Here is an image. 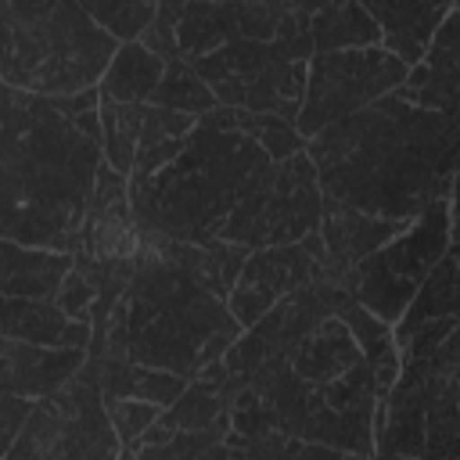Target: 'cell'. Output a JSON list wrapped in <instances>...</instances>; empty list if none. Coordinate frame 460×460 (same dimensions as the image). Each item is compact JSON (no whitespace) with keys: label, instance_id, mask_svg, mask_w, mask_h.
<instances>
[{"label":"cell","instance_id":"cell-1","mask_svg":"<svg viewBox=\"0 0 460 460\" xmlns=\"http://www.w3.org/2000/svg\"><path fill=\"white\" fill-rule=\"evenodd\" d=\"M323 198L367 216L413 223L453 194L460 115L417 108L395 93L327 126L305 147Z\"/></svg>","mask_w":460,"mask_h":460},{"label":"cell","instance_id":"cell-2","mask_svg":"<svg viewBox=\"0 0 460 460\" xmlns=\"http://www.w3.org/2000/svg\"><path fill=\"white\" fill-rule=\"evenodd\" d=\"M0 234L29 248L75 252L104 169V147L54 108L0 86Z\"/></svg>","mask_w":460,"mask_h":460},{"label":"cell","instance_id":"cell-3","mask_svg":"<svg viewBox=\"0 0 460 460\" xmlns=\"http://www.w3.org/2000/svg\"><path fill=\"white\" fill-rule=\"evenodd\" d=\"M273 169L248 133L198 129L183 151L155 176L129 183V208L140 244H212L223 237L234 208Z\"/></svg>","mask_w":460,"mask_h":460},{"label":"cell","instance_id":"cell-4","mask_svg":"<svg viewBox=\"0 0 460 460\" xmlns=\"http://www.w3.org/2000/svg\"><path fill=\"white\" fill-rule=\"evenodd\" d=\"M119 43L75 0H0V79L32 97L97 90Z\"/></svg>","mask_w":460,"mask_h":460},{"label":"cell","instance_id":"cell-5","mask_svg":"<svg viewBox=\"0 0 460 460\" xmlns=\"http://www.w3.org/2000/svg\"><path fill=\"white\" fill-rule=\"evenodd\" d=\"M449 244H453V219L446 198L435 201L424 216H417L399 237H392L370 259H363L356 270H349L341 288L377 320L395 327L410 309V302L417 298L428 273L449 252Z\"/></svg>","mask_w":460,"mask_h":460},{"label":"cell","instance_id":"cell-6","mask_svg":"<svg viewBox=\"0 0 460 460\" xmlns=\"http://www.w3.org/2000/svg\"><path fill=\"white\" fill-rule=\"evenodd\" d=\"M320 219H323L320 176L309 155L302 151L284 165H273L252 187V194L226 219L219 241L244 244L248 252L273 244H298L305 234L320 230Z\"/></svg>","mask_w":460,"mask_h":460},{"label":"cell","instance_id":"cell-7","mask_svg":"<svg viewBox=\"0 0 460 460\" xmlns=\"http://www.w3.org/2000/svg\"><path fill=\"white\" fill-rule=\"evenodd\" d=\"M410 68L392 58L385 47L367 50H341V54H316L309 61L305 101L298 115V133L313 140L327 126L377 104L381 97L395 93L406 83Z\"/></svg>","mask_w":460,"mask_h":460},{"label":"cell","instance_id":"cell-8","mask_svg":"<svg viewBox=\"0 0 460 460\" xmlns=\"http://www.w3.org/2000/svg\"><path fill=\"white\" fill-rule=\"evenodd\" d=\"M86 359H90V352L4 338L0 341V392L43 402V399L58 395L86 367Z\"/></svg>","mask_w":460,"mask_h":460},{"label":"cell","instance_id":"cell-9","mask_svg":"<svg viewBox=\"0 0 460 460\" xmlns=\"http://www.w3.org/2000/svg\"><path fill=\"white\" fill-rule=\"evenodd\" d=\"M406 226L410 223L377 219V216H367V212H359L345 201L323 198L320 234H323V244H327V277L334 284H341L349 270H356L363 259H370L392 237H399Z\"/></svg>","mask_w":460,"mask_h":460},{"label":"cell","instance_id":"cell-10","mask_svg":"<svg viewBox=\"0 0 460 460\" xmlns=\"http://www.w3.org/2000/svg\"><path fill=\"white\" fill-rule=\"evenodd\" d=\"M370 18L381 29V47L399 58L406 68H417L428 58V47L438 32V25L446 22V14L453 11V4H406V0H374L367 4Z\"/></svg>","mask_w":460,"mask_h":460},{"label":"cell","instance_id":"cell-11","mask_svg":"<svg viewBox=\"0 0 460 460\" xmlns=\"http://www.w3.org/2000/svg\"><path fill=\"white\" fill-rule=\"evenodd\" d=\"M72 270H75L72 252H50V248H29L18 241H4L0 295L4 298H58Z\"/></svg>","mask_w":460,"mask_h":460},{"label":"cell","instance_id":"cell-12","mask_svg":"<svg viewBox=\"0 0 460 460\" xmlns=\"http://www.w3.org/2000/svg\"><path fill=\"white\" fill-rule=\"evenodd\" d=\"M313 280H327V270L302 244H273V248H255L248 255L237 284L259 288V291L273 295L277 302H284L288 295H295L298 288H305Z\"/></svg>","mask_w":460,"mask_h":460},{"label":"cell","instance_id":"cell-13","mask_svg":"<svg viewBox=\"0 0 460 460\" xmlns=\"http://www.w3.org/2000/svg\"><path fill=\"white\" fill-rule=\"evenodd\" d=\"M359 363H363V352H359L356 338L349 334V327H345L338 316L323 320V323L291 352V367H295L298 377L309 381L313 388H320V385H327V381L349 374V370L359 367Z\"/></svg>","mask_w":460,"mask_h":460},{"label":"cell","instance_id":"cell-14","mask_svg":"<svg viewBox=\"0 0 460 460\" xmlns=\"http://www.w3.org/2000/svg\"><path fill=\"white\" fill-rule=\"evenodd\" d=\"M309 36H313V58L381 47V29L370 18L367 4H320L313 11Z\"/></svg>","mask_w":460,"mask_h":460},{"label":"cell","instance_id":"cell-15","mask_svg":"<svg viewBox=\"0 0 460 460\" xmlns=\"http://www.w3.org/2000/svg\"><path fill=\"white\" fill-rule=\"evenodd\" d=\"M162 79H165L162 58H155L144 43H119L97 90L104 101H115V104H151Z\"/></svg>","mask_w":460,"mask_h":460},{"label":"cell","instance_id":"cell-16","mask_svg":"<svg viewBox=\"0 0 460 460\" xmlns=\"http://www.w3.org/2000/svg\"><path fill=\"white\" fill-rule=\"evenodd\" d=\"M460 320V262L446 252L442 262L428 273V280L420 284L417 298L410 302V309L402 313V320L392 327L395 345H402L417 327L431 323V320Z\"/></svg>","mask_w":460,"mask_h":460},{"label":"cell","instance_id":"cell-17","mask_svg":"<svg viewBox=\"0 0 460 460\" xmlns=\"http://www.w3.org/2000/svg\"><path fill=\"white\" fill-rule=\"evenodd\" d=\"M176 40H180L183 61H198V58H208V54L223 50L226 43L241 40L237 4H212V0L183 4Z\"/></svg>","mask_w":460,"mask_h":460},{"label":"cell","instance_id":"cell-18","mask_svg":"<svg viewBox=\"0 0 460 460\" xmlns=\"http://www.w3.org/2000/svg\"><path fill=\"white\" fill-rule=\"evenodd\" d=\"M65 327H68V316L54 298H4V309H0L4 338L58 349Z\"/></svg>","mask_w":460,"mask_h":460},{"label":"cell","instance_id":"cell-19","mask_svg":"<svg viewBox=\"0 0 460 460\" xmlns=\"http://www.w3.org/2000/svg\"><path fill=\"white\" fill-rule=\"evenodd\" d=\"M101 126H104V162L129 176L140 151V126H144V104H115L101 97Z\"/></svg>","mask_w":460,"mask_h":460},{"label":"cell","instance_id":"cell-20","mask_svg":"<svg viewBox=\"0 0 460 460\" xmlns=\"http://www.w3.org/2000/svg\"><path fill=\"white\" fill-rule=\"evenodd\" d=\"M162 420L172 431H212V428L230 431V402L223 399V392L190 381L187 392L169 410H162Z\"/></svg>","mask_w":460,"mask_h":460},{"label":"cell","instance_id":"cell-21","mask_svg":"<svg viewBox=\"0 0 460 460\" xmlns=\"http://www.w3.org/2000/svg\"><path fill=\"white\" fill-rule=\"evenodd\" d=\"M151 104L172 108V111H183V115H194V119H201V115H208V111L219 108L212 86L201 83V75L194 72L190 61H172V65H165V79H162V86L155 90Z\"/></svg>","mask_w":460,"mask_h":460},{"label":"cell","instance_id":"cell-22","mask_svg":"<svg viewBox=\"0 0 460 460\" xmlns=\"http://www.w3.org/2000/svg\"><path fill=\"white\" fill-rule=\"evenodd\" d=\"M83 7L115 43H140L158 14L155 0H83Z\"/></svg>","mask_w":460,"mask_h":460},{"label":"cell","instance_id":"cell-23","mask_svg":"<svg viewBox=\"0 0 460 460\" xmlns=\"http://www.w3.org/2000/svg\"><path fill=\"white\" fill-rule=\"evenodd\" d=\"M395 97L417 104V108H428V111H442V115H460V83L453 79H442L435 75L431 68L417 65L410 68L406 83L395 90Z\"/></svg>","mask_w":460,"mask_h":460},{"label":"cell","instance_id":"cell-24","mask_svg":"<svg viewBox=\"0 0 460 460\" xmlns=\"http://www.w3.org/2000/svg\"><path fill=\"white\" fill-rule=\"evenodd\" d=\"M230 431L212 428V431H176L172 442L155 446V449H137L140 460H230Z\"/></svg>","mask_w":460,"mask_h":460},{"label":"cell","instance_id":"cell-25","mask_svg":"<svg viewBox=\"0 0 460 460\" xmlns=\"http://www.w3.org/2000/svg\"><path fill=\"white\" fill-rule=\"evenodd\" d=\"M424 68H431L435 75L442 79H453L460 83V11L453 4V11L446 14V22L438 25L431 47H428V58L420 61Z\"/></svg>","mask_w":460,"mask_h":460},{"label":"cell","instance_id":"cell-26","mask_svg":"<svg viewBox=\"0 0 460 460\" xmlns=\"http://www.w3.org/2000/svg\"><path fill=\"white\" fill-rule=\"evenodd\" d=\"M108 406V417L115 424V435L122 446L137 449L144 431L162 417V410L155 402H144V399H115V402H104Z\"/></svg>","mask_w":460,"mask_h":460},{"label":"cell","instance_id":"cell-27","mask_svg":"<svg viewBox=\"0 0 460 460\" xmlns=\"http://www.w3.org/2000/svg\"><path fill=\"white\" fill-rule=\"evenodd\" d=\"M180 18H183V4H180V0H162V4H158V14H155V22H151V29H147L144 40H140V43H144L155 58H162L165 65L183 61L180 40H176Z\"/></svg>","mask_w":460,"mask_h":460},{"label":"cell","instance_id":"cell-28","mask_svg":"<svg viewBox=\"0 0 460 460\" xmlns=\"http://www.w3.org/2000/svg\"><path fill=\"white\" fill-rule=\"evenodd\" d=\"M187 385H190V377H183L176 370L140 367V374H137V395L133 399H144V402H155L158 410H169L187 392Z\"/></svg>","mask_w":460,"mask_h":460},{"label":"cell","instance_id":"cell-29","mask_svg":"<svg viewBox=\"0 0 460 460\" xmlns=\"http://www.w3.org/2000/svg\"><path fill=\"white\" fill-rule=\"evenodd\" d=\"M284 14H288V4H270V0H259V4H237L241 40H259V43L277 40V29H280Z\"/></svg>","mask_w":460,"mask_h":460},{"label":"cell","instance_id":"cell-30","mask_svg":"<svg viewBox=\"0 0 460 460\" xmlns=\"http://www.w3.org/2000/svg\"><path fill=\"white\" fill-rule=\"evenodd\" d=\"M90 359H93V356H90ZM93 363H97V385H101L104 402L133 399V395H137V374H140L137 363L119 359V356H101V359H93Z\"/></svg>","mask_w":460,"mask_h":460},{"label":"cell","instance_id":"cell-31","mask_svg":"<svg viewBox=\"0 0 460 460\" xmlns=\"http://www.w3.org/2000/svg\"><path fill=\"white\" fill-rule=\"evenodd\" d=\"M54 302L61 305V313H65L68 320H90V309H93V302H97V288H93L79 270H72V273L65 277V284H61V291H58Z\"/></svg>","mask_w":460,"mask_h":460},{"label":"cell","instance_id":"cell-32","mask_svg":"<svg viewBox=\"0 0 460 460\" xmlns=\"http://www.w3.org/2000/svg\"><path fill=\"white\" fill-rule=\"evenodd\" d=\"M36 410V399H25V395H11V392H0V431H4V453L22 438L29 417Z\"/></svg>","mask_w":460,"mask_h":460},{"label":"cell","instance_id":"cell-33","mask_svg":"<svg viewBox=\"0 0 460 460\" xmlns=\"http://www.w3.org/2000/svg\"><path fill=\"white\" fill-rule=\"evenodd\" d=\"M54 108L68 119L75 115H86V111H97L101 108V90H83V93H72V97H50Z\"/></svg>","mask_w":460,"mask_h":460},{"label":"cell","instance_id":"cell-34","mask_svg":"<svg viewBox=\"0 0 460 460\" xmlns=\"http://www.w3.org/2000/svg\"><path fill=\"white\" fill-rule=\"evenodd\" d=\"M93 345V323L90 320H68L58 349H75V352H90Z\"/></svg>","mask_w":460,"mask_h":460},{"label":"cell","instance_id":"cell-35","mask_svg":"<svg viewBox=\"0 0 460 460\" xmlns=\"http://www.w3.org/2000/svg\"><path fill=\"white\" fill-rule=\"evenodd\" d=\"M172 438H176V431L158 417V420L144 431V438H140V446H137V449H155V446H165V442H172Z\"/></svg>","mask_w":460,"mask_h":460},{"label":"cell","instance_id":"cell-36","mask_svg":"<svg viewBox=\"0 0 460 460\" xmlns=\"http://www.w3.org/2000/svg\"><path fill=\"white\" fill-rule=\"evenodd\" d=\"M291 460H345V453L331 449V446H316V442H302L298 453Z\"/></svg>","mask_w":460,"mask_h":460},{"label":"cell","instance_id":"cell-37","mask_svg":"<svg viewBox=\"0 0 460 460\" xmlns=\"http://www.w3.org/2000/svg\"><path fill=\"white\" fill-rule=\"evenodd\" d=\"M449 219H453V237H460V172H456V183L449 194Z\"/></svg>","mask_w":460,"mask_h":460},{"label":"cell","instance_id":"cell-38","mask_svg":"<svg viewBox=\"0 0 460 460\" xmlns=\"http://www.w3.org/2000/svg\"><path fill=\"white\" fill-rule=\"evenodd\" d=\"M115 460H140V453H137V449H129V446H122V453H119Z\"/></svg>","mask_w":460,"mask_h":460},{"label":"cell","instance_id":"cell-39","mask_svg":"<svg viewBox=\"0 0 460 460\" xmlns=\"http://www.w3.org/2000/svg\"><path fill=\"white\" fill-rule=\"evenodd\" d=\"M392 460H420V456H392Z\"/></svg>","mask_w":460,"mask_h":460},{"label":"cell","instance_id":"cell-40","mask_svg":"<svg viewBox=\"0 0 460 460\" xmlns=\"http://www.w3.org/2000/svg\"><path fill=\"white\" fill-rule=\"evenodd\" d=\"M456 11H460V4H456Z\"/></svg>","mask_w":460,"mask_h":460}]
</instances>
